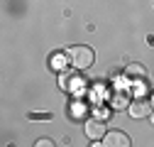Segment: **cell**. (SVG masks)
Here are the masks:
<instances>
[{"label":"cell","instance_id":"3957f363","mask_svg":"<svg viewBox=\"0 0 154 147\" xmlns=\"http://www.w3.org/2000/svg\"><path fill=\"white\" fill-rule=\"evenodd\" d=\"M105 123L103 120H98V118H91L88 123H86V135H88V140H93V142H98V140H103L105 137Z\"/></svg>","mask_w":154,"mask_h":147},{"label":"cell","instance_id":"277c9868","mask_svg":"<svg viewBox=\"0 0 154 147\" xmlns=\"http://www.w3.org/2000/svg\"><path fill=\"white\" fill-rule=\"evenodd\" d=\"M100 145L105 147H127L130 145V137L120 130H112V133H105V137L100 140Z\"/></svg>","mask_w":154,"mask_h":147},{"label":"cell","instance_id":"9c48e42d","mask_svg":"<svg viewBox=\"0 0 154 147\" xmlns=\"http://www.w3.org/2000/svg\"><path fill=\"white\" fill-rule=\"evenodd\" d=\"M152 103H154V96H152Z\"/></svg>","mask_w":154,"mask_h":147},{"label":"cell","instance_id":"52a82bcc","mask_svg":"<svg viewBox=\"0 0 154 147\" xmlns=\"http://www.w3.org/2000/svg\"><path fill=\"white\" fill-rule=\"evenodd\" d=\"M37 145H39V147H47V145H54V142H51V140H47V137H42Z\"/></svg>","mask_w":154,"mask_h":147},{"label":"cell","instance_id":"6da1fadb","mask_svg":"<svg viewBox=\"0 0 154 147\" xmlns=\"http://www.w3.org/2000/svg\"><path fill=\"white\" fill-rule=\"evenodd\" d=\"M66 59H69V64H71L73 69L83 71V69L93 66L95 54H93V49H91V47H86V44H73V47L66 52Z\"/></svg>","mask_w":154,"mask_h":147},{"label":"cell","instance_id":"ba28073f","mask_svg":"<svg viewBox=\"0 0 154 147\" xmlns=\"http://www.w3.org/2000/svg\"><path fill=\"white\" fill-rule=\"evenodd\" d=\"M152 125H154V113H152Z\"/></svg>","mask_w":154,"mask_h":147},{"label":"cell","instance_id":"8992f818","mask_svg":"<svg viewBox=\"0 0 154 147\" xmlns=\"http://www.w3.org/2000/svg\"><path fill=\"white\" fill-rule=\"evenodd\" d=\"M127 103H130V96L125 93V91H118V93L112 96V108H115V110H122V108H127Z\"/></svg>","mask_w":154,"mask_h":147},{"label":"cell","instance_id":"7a4b0ae2","mask_svg":"<svg viewBox=\"0 0 154 147\" xmlns=\"http://www.w3.org/2000/svg\"><path fill=\"white\" fill-rule=\"evenodd\" d=\"M152 101H147V98H134V101H130V105H127V113L132 115V118H149L152 115Z\"/></svg>","mask_w":154,"mask_h":147},{"label":"cell","instance_id":"5b68a950","mask_svg":"<svg viewBox=\"0 0 154 147\" xmlns=\"http://www.w3.org/2000/svg\"><path fill=\"white\" fill-rule=\"evenodd\" d=\"M127 76L132 79V83H134V81L144 83V81H147V71H144L142 64H130V66H127Z\"/></svg>","mask_w":154,"mask_h":147}]
</instances>
